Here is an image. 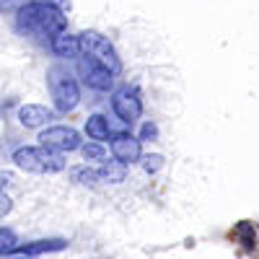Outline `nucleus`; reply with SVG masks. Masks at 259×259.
<instances>
[{"label":"nucleus","instance_id":"nucleus-1","mask_svg":"<svg viewBox=\"0 0 259 259\" xmlns=\"http://www.w3.org/2000/svg\"><path fill=\"white\" fill-rule=\"evenodd\" d=\"M16 26L24 34H31L36 39H50L52 41L57 34H62L65 29H68V18H65L60 11H55V8L26 3V6H21L18 13H16Z\"/></svg>","mask_w":259,"mask_h":259},{"label":"nucleus","instance_id":"nucleus-2","mask_svg":"<svg viewBox=\"0 0 259 259\" xmlns=\"http://www.w3.org/2000/svg\"><path fill=\"white\" fill-rule=\"evenodd\" d=\"M47 85H50V96L55 101V109L68 114L73 112L78 101H80V85L75 75L65 68V65H52L47 70Z\"/></svg>","mask_w":259,"mask_h":259},{"label":"nucleus","instance_id":"nucleus-3","mask_svg":"<svg viewBox=\"0 0 259 259\" xmlns=\"http://www.w3.org/2000/svg\"><path fill=\"white\" fill-rule=\"evenodd\" d=\"M78 45H80V55L94 60L96 65H101L104 70H109L112 75H117L122 70V60L114 50V45L104 34L99 31H83L78 34Z\"/></svg>","mask_w":259,"mask_h":259},{"label":"nucleus","instance_id":"nucleus-4","mask_svg":"<svg viewBox=\"0 0 259 259\" xmlns=\"http://www.w3.org/2000/svg\"><path fill=\"white\" fill-rule=\"evenodd\" d=\"M13 163L21 171H29V174H57L65 168V158L60 153H52L47 148H18L13 153Z\"/></svg>","mask_w":259,"mask_h":259},{"label":"nucleus","instance_id":"nucleus-5","mask_svg":"<svg viewBox=\"0 0 259 259\" xmlns=\"http://www.w3.org/2000/svg\"><path fill=\"white\" fill-rule=\"evenodd\" d=\"M39 143L41 148L52 150V153H70V150H78L80 148V135L78 130L73 127H65V124H55V127H47L45 133L39 135Z\"/></svg>","mask_w":259,"mask_h":259},{"label":"nucleus","instance_id":"nucleus-6","mask_svg":"<svg viewBox=\"0 0 259 259\" xmlns=\"http://www.w3.org/2000/svg\"><path fill=\"white\" fill-rule=\"evenodd\" d=\"M112 109L124 124H135L143 117V101H140L138 89H130V85L117 89L112 96Z\"/></svg>","mask_w":259,"mask_h":259},{"label":"nucleus","instance_id":"nucleus-7","mask_svg":"<svg viewBox=\"0 0 259 259\" xmlns=\"http://www.w3.org/2000/svg\"><path fill=\"white\" fill-rule=\"evenodd\" d=\"M109 150L117 163L122 166H130L143 158V148H140V140L130 133H117L112 140H109Z\"/></svg>","mask_w":259,"mask_h":259},{"label":"nucleus","instance_id":"nucleus-8","mask_svg":"<svg viewBox=\"0 0 259 259\" xmlns=\"http://www.w3.org/2000/svg\"><path fill=\"white\" fill-rule=\"evenodd\" d=\"M78 73H80L83 83L89 85V89H94V91H109L114 85V75L109 70H104L101 65H96L94 60L83 57V55L78 60Z\"/></svg>","mask_w":259,"mask_h":259},{"label":"nucleus","instance_id":"nucleus-9","mask_svg":"<svg viewBox=\"0 0 259 259\" xmlns=\"http://www.w3.org/2000/svg\"><path fill=\"white\" fill-rule=\"evenodd\" d=\"M55 119V112L47 109V106H41V104H26V106H21L18 109V122L29 127V130H36V127H45Z\"/></svg>","mask_w":259,"mask_h":259},{"label":"nucleus","instance_id":"nucleus-10","mask_svg":"<svg viewBox=\"0 0 259 259\" xmlns=\"http://www.w3.org/2000/svg\"><path fill=\"white\" fill-rule=\"evenodd\" d=\"M68 246L65 239H41V241H31V244H18L13 251L18 256H39V254H50V251H62Z\"/></svg>","mask_w":259,"mask_h":259},{"label":"nucleus","instance_id":"nucleus-11","mask_svg":"<svg viewBox=\"0 0 259 259\" xmlns=\"http://www.w3.org/2000/svg\"><path fill=\"white\" fill-rule=\"evenodd\" d=\"M52 50L57 57H80V45H78V36L62 31L52 39Z\"/></svg>","mask_w":259,"mask_h":259},{"label":"nucleus","instance_id":"nucleus-12","mask_svg":"<svg viewBox=\"0 0 259 259\" xmlns=\"http://www.w3.org/2000/svg\"><path fill=\"white\" fill-rule=\"evenodd\" d=\"M85 135H89L94 143H104L109 140V119L104 114H91L85 119Z\"/></svg>","mask_w":259,"mask_h":259},{"label":"nucleus","instance_id":"nucleus-13","mask_svg":"<svg viewBox=\"0 0 259 259\" xmlns=\"http://www.w3.org/2000/svg\"><path fill=\"white\" fill-rule=\"evenodd\" d=\"M96 177H99V182H106V184H119L127 177V166H122L117 161H104L96 171Z\"/></svg>","mask_w":259,"mask_h":259},{"label":"nucleus","instance_id":"nucleus-14","mask_svg":"<svg viewBox=\"0 0 259 259\" xmlns=\"http://www.w3.org/2000/svg\"><path fill=\"white\" fill-rule=\"evenodd\" d=\"M68 177H70L73 184H80V187H96V184H99L96 171L89 168V163H85V166H73V168L68 171Z\"/></svg>","mask_w":259,"mask_h":259},{"label":"nucleus","instance_id":"nucleus-15","mask_svg":"<svg viewBox=\"0 0 259 259\" xmlns=\"http://www.w3.org/2000/svg\"><path fill=\"white\" fill-rule=\"evenodd\" d=\"M80 153H83V158L85 161H106V148H104V143H85V145H80Z\"/></svg>","mask_w":259,"mask_h":259},{"label":"nucleus","instance_id":"nucleus-16","mask_svg":"<svg viewBox=\"0 0 259 259\" xmlns=\"http://www.w3.org/2000/svg\"><path fill=\"white\" fill-rule=\"evenodd\" d=\"M16 246H18V241H16L13 231H8V228H0V254H11Z\"/></svg>","mask_w":259,"mask_h":259},{"label":"nucleus","instance_id":"nucleus-17","mask_svg":"<svg viewBox=\"0 0 259 259\" xmlns=\"http://www.w3.org/2000/svg\"><path fill=\"white\" fill-rule=\"evenodd\" d=\"M161 166H163V156H143V168L148 174H156Z\"/></svg>","mask_w":259,"mask_h":259},{"label":"nucleus","instance_id":"nucleus-18","mask_svg":"<svg viewBox=\"0 0 259 259\" xmlns=\"http://www.w3.org/2000/svg\"><path fill=\"white\" fill-rule=\"evenodd\" d=\"M36 6H47V8H55V11H68L70 8V0H34Z\"/></svg>","mask_w":259,"mask_h":259},{"label":"nucleus","instance_id":"nucleus-19","mask_svg":"<svg viewBox=\"0 0 259 259\" xmlns=\"http://www.w3.org/2000/svg\"><path fill=\"white\" fill-rule=\"evenodd\" d=\"M156 135H158L156 124L145 122V124H143V133H140V138H138V140H140V143H143V140H156Z\"/></svg>","mask_w":259,"mask_h":259},{"label":"nucleus","instance_id":"nucleus-20","mask_svg":"<svg viewBox=\"0 0 259 259\" xmlns=\"http://www.w3.org/2000/svg\"><path fill=\"white\" fill-rule=\"evenodd\" d=\"M13 210V202H11V197L8 194H3L0 192V218H6V215Z\"/></svg>","mask_w":259,"mask_h":259},{"label":"nucleus","instance_id":"nucleus-21","mask_svg":"<svg viewBox=\"0 0 259 259\" xmlns=\"http://www.w3.org/2000/svg\"><path fill=\"white\" fill-rule=\"evenodd\" d=\"M8 182H11V174H8V171H0V187L8 184Z\"/></svg>","mask_w":259,"mask_h":259},{"label":"nucleus","instance_id":"nucleus-22","mask_svg":"<svg viewBox=\"0 0 259 259\" xmlns=\"http://www.w3.org/2000/svg\"><path fill=\"white\" fill-rule=\"evenodd\" d=\"M16 259H34V256H16Z\"/></svg>","mask_w":259,"mask_h":259}]
</instances>
